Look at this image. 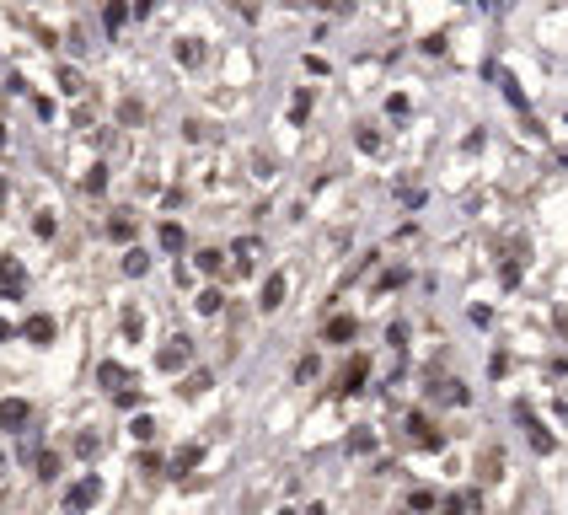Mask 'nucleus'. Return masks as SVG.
<instances>
[{"label":"nucleus","mask_w":568,"mask_h":515,"mask_svg":"<svg viewBox=\"0 0 568 515\" xmlns=\"http://www.w3.org/2000/svg\"><path fill=\"white\" fill-rule=\"evenodd\" d=\"M0 467H6V462H0Z\"/></svg>","instance_id":"obj_35"},{"label":"nucleus","mask_w":568,"mask_h":515,"mask_svg":"<svg viewBox=\"0 0 568 515\" xmlns=\"http://www.w3.org/2000/svg\"><path fill=\"white\" fill-rule=\"evenodd\" d=\"M108 188V167H91V177H86V194H102Z\"/></svg>","instance_id":"obj_23"},{"label":"nucleus","mask_w":568,"mask_h":515,"mask_svg":"<svg viewBox=\"0 0 568 515\" xmlns=\"http://www.w3.org/2000/svg\"><path fill=\"white\" fill-rule=\"evenodd\" d=\"M60 451H38V478H60Z\"/></svg>","instance_id":"obj_13"},{"label":"nucleus","mask_w":568,"mask_h":515,"mask_svg":"<svg viewBox=\"0 0 568 515\" xmlns=\"http://www.w3.org/2000/svg\"><path fill=\"white\" fill-rule=\"evenodd\" d=\"M199 269H204V274H220V269H225V253H199Z\"/></svg>","instance_id":"obj_21"},{"label":"nucleus","mask_w":568,"mask_h":515,"mask_svg":"<svg viewBox=\"0 0 568 515\" xmlns=\"http://www.w3.org/2000/svg\"><path fill=\"white\" fill-rule=\"evenodd\" d=\"M279 301H284V274H268V279H263V295H257V306L274 311Z\"/></svg>","instance_id":"obj_10"},{"label":"nucleus","mask_w":568,"mask_h":515,"mask_svg":"<svg viewBox=\"0 0 568 515\" xmlns=\"http://www.w3.org/2000/svg\"><path fill=\"white\" fill-rule=\"evenodd\" d=\"M129 429H134V441H150V435H156V419H150V414H140Z\"/></svg>","instance_id":"obj_20"},{"label":"nucleus","mask_w":568,"mask_h":515,"mask_svg":"<svg viewBox=\"0 0 568 515\" xmlns=\"http://www.w3.org/2000/svg\"><path fill=\"white\" fill-rule=\"evenodd\" d=\"M515 414H520V424H525V429H531V445H536V451H552V435H547V429L542 424H536V419H531V408H515Z\"/></svg>","instance_id":"obj_9"},{"label":"nucleus","mask_w":568,"mask_h":515,"mask_svg":"<svg viewBox=\"0 0 568 515\" xmlns=\"http://www.w3.org/2000/svg\"><path fill=\"white\" fill-rule=\"evenodd\" d=\"M327 338H333V343L354 338V317H333V322H327Z\"/></svg>","instance_id":"obj_15"},{"label":"nucleus","mask_w":568,"mask_h":515,"mask_svg":"<svg viewBox=\"0 0 568 515\" xmlns=\"http://www.w3.org/2000/svg\"><path fill=\"white\" fill-rule=\"evenodd\" d=\"M0 424H6V429H22L27 424V403H22V397H6V403H0Z\"/></svg>","instance_id":"obj_11"},{"label":"nucleus","mask_w":568,"mask_h":515,"mask_svg":"<svg viewBox=\"0 0 568 515\" xmlns=\"http://www.w3.org/2000/svg\"><path fill=\"white\" fill-rule=\"evenodd\" d=\"M343 451H349V456H364V451H375V429H354L349 441H343Z\"/></svg>","instance_id":"obj_12"},{"label":"nucleus","mask_w":568,"mask_h":515,"mask_svg":"<svg viewBox=\"0 0 568 515\" xmlns=\"http://www.w3.org/2000/svg\"><path fill=\"white\" fill-rule=\"evenodd\" d=\"M279 515H295V510H279Z\"/></svg>","instance_id":"obj_33"},{"label":"nucleus","mask_w":568,"mask_h":515,"mask_svg":"<svg viewBox=\"0 0 568 515\" xmlns=\"http://www.w3.org/2000/svg\"><path fill=\"white\" fill-rule=\"evenodd\" d=\"M257 253H263V242H257V236H242V242L230 247V258H236V274H252V263H257Z\"/></svg>","instance_id":"obj_6"},{"label":"nucleus","mask_w":568,"mask_h":515,"mask_svg":"<svg viewBox=\"0 0 568 515\" xmlns=\"http://www.w3.org/2000/svg\"><path fill=\"white\" fill-rule=\"evenodd\" d=\"M0 338H11V322H0Z\"/></svg>","instance_id":"obj_32"},{"label":"nucleus","mask_w":568,"mask_h":515,"mask_svg":"<svg viewBox=\"0 0 568 515\" xmlns=\"http://www.w3.org/2000/svg\"><path fill=\"white\" fill-rule=\"evenodd\" d=\"M194 306H199V317H215V311H220V290H199Z\"/></svg>","instance_id":"obj_17"},{"label":"nucleus","mask_w":568,"mask_h":515,"mask_svg":"<svg viewBox=\"0 0 568 515\" xmlns=\"http://www.w3.org/2000/svg\"><path fill=\"white\" fill-rule=\"evenodd\" d=\"M22 284H27L22 258H6V263H0V290H6V301H22Z\"/></svg>","instance_id":"obj_2"},{"label":"nucleus","mask_w":568,"mask_h":515,"mask_svg":"<svg viewBox=\"0 0 568 515\" xmlns=\"http://www.w3.org/2000/svg\"><path fill=\"white\" fill-rule=\"evenodd\" d=\"M316 6H333L338 16H349V11H354V0H316Z\"/></svg>","instance_id":"obj_29"},{"label":"nucleus","mask_w":568,"mask_h":515,"mask_svg":"<svg viewBox=\"0 0 568 515\" xmlns=\"http://www.w3.org/2000/svg\"><path fill=\"white\" fill-rule=\"evenodd\" d=\"M199 456H204L199 445H182V451L172 456V472H188V467H199Z\"/></svg>","instance_id":"obj_14"},{"label":"nucleus","mask_w":568,"mask_h":515,"mask_svg":"<svg viewBox=\"0 0 568 515\" xmlns=\"http://www.w3.org/2000/svg\"><path fill=\"white\" fill-rule=\"evenodd\" d=\"M145 269H150V258H145V253H129V258H123V274H129V279H140Z\"/></svg>","instance_id":"obj_19"},{"label":"nucleus","mask_w":568,"mask_h":515,"mask_svg":"<svg viewBox=\"0 0 568 515\" xmlns=\"http://www.w3.org/2000/svg\"><path fill=\"white\" fill-rule=\"evenodd\" d=\"M182 242H188L182 226H161V247H167V253H182Z\"/></svg>","instance_id":"obj_16"},{"label":"nucleus","mask_w":568,"mask_h":515,"mask_svg":"<svg viewBox=\"0 0 568 515\" xmlns=\"http://www.w3.org/2000/svg\"><path fill=\"white\" fill-rule=\"evenodd\" d=\"M188 360H194V349H188V338H172L167 349H161V355H156V370H182V365H188Z\"/></svg>","instance_id":"obj_3"},{"label":"nucleus","mask_w":568,"mask_h":515,"mask_svg":"<svg viewBox=\"0 0 568 515\" xmlns=\"http://www.w3.org/2000/svg\"><path fill=\"white\" fill-rule=\"evenodd\" d=\"M0 199H6V188H0Z\"/></svg>","instance_id":"obj_34"},{"label":"nucleus","mask_w":568,"mask_h":515,"mask_svg":"<svg viewBox=\"0 0 568 515\" xmlns=\"http://www.w3.org/2000/svg\"><path fill=\"white\" fill-rule=\"evenodd\" d=\"M60 86H65V92L75 97V92H81V75H75V70H60Z\"/></svg>","instance_id":"obj_27"},{"label":"nucleus","mask_w":568,"mask_h":515,"mask_svg":"<svg viewBox=\"0 0 568 515\" xmlns=\"http://www.w3.org/2000/svg\"><path fill=\"white\" fill-rule=\"evenodd\" d=\"M408 435L423 445V451H440V445H445V441H440V429H429V419H423V414H408Z\"/></svg>","instance_id":"obj_5"},{"label":"nucleus","mask_w":568,"mask_h":515,"mask_svg":"<svg viewBox=\"0 0 568 515\" xmlns=\"http://www.w3.org/2000/svg\"><path fill=\"white\" fill-rule=\"evenodd\" d=\"M316 365H322V360H316V355H306L301 365H295V376H301V381H311V376H316Z\"/></svg>","instance_id":"obj_25"},{"label":"nucleus","mask_w":568,"mask_h":515,"mask_svg":"<svg viewBox=\"0 0 568 515\" xmlns=\"http://www.w3.org/2000/svg\"><path fill=\"white\" fill-rule=\"evenodd\" d=\"M97 381H102V392H113V397H118L123 387H129V370H123L118 360H102V365H97Z\"/></svg>","instance_id":"obj_4"},{"label":"nucleus","mask_w":568,"mask_h":515,"mask_svg":"<svg viewBox=\"0 0 568 515\" xmlns=\"http://www.w3.org/2000/svg\"><path fill=\"white\" fill-rule=\"evenodd\" d=\"M108 236H113V242H129V236H134V221H129V215H118V221H108Z\"/></svg>","instance_id":"obj_18"},{"label":"nucleus","mask_w":568,"mask_h":515,"mask_svg":"<svg viewBox=\"0 0 568 515\" xmlns=\"http://www.w3.org/2000/svg\"><path fill=\"white\" fill-rule=\"evenodd\" d=\"M306 113H311V92H295V102H290V118H295V123H301V118H306Z\"/></svg>","instance_id":"obj_22"},{"label":"nucleus","mask_w":568,"mask_h":515,"mask_svg":"<svg viewBox=\"0 0 568 515\" xmlns=\"http://www.w3.org/2000/svg\"><path fill=\"white\" fill-rule=\"evenodd\" d=\"M97 499H102V478H97V472H86L81 483H70V494H65V510L81 515V510H91Z\"/></svg>","instance_id":"obj_1"},{"label":"nucleus","mask_w":568,"mask_h":515,"mask_svg":"<svg viewBox=\"0 0 568 515\" xmlns=\"http://www.w3.org/2000/svg\"><path fill=\"white\" fill-rule=\"evenodd\" d=\"M97 445H102L97 435H75V451H81V456H97Z\"/></svg>","instance_id":"obj_24"},{"label":"nucleus","mask_w":568,"mask_h":515,"mask_svg":"<svg viewBox=\"0 0 568 515\" xmlns=\"http://www.w3.org/2000/svg\"><path fill=\"white\" fill-rule=\"evenodd\" d=\"M113 403H118V408H140V392H134V387H123V392L113 397Z\"/></svg>","instance_id":"obj_28"},{"label":"nucleus","mask_w":568,"mask_h":515,"mask_svg":"<svg viewBox=\"0 0 568 515\" xmlns=\"http://www.w3.org/2000/svg\"><path fill=\"white\" fill-rule=\"evenodd\" d=\"M22 338H33V343H54V317H43V311H38V317H27V322H22Z\"/></svg>","instance_id":"obj_8"},{"label":"nucleus","mask_w":568,"mask_h":515,"mask_svg":"<svg viewBox=\"0 0 568 515\" xmlns=\"http://www.w3.org/2000/svg\"><path fill=\"white\" fill-rule=\"evenodd\" d=\"M209 387V370H194V376H188V387H182V392H204Z\"/></svg>","instance_id":"obj_26"},{"label":"nucleus","mask_w":568,"mask_h":515,"mask_svg":"<svg viewBox=\"0 0 568 515\" xmlns=\"http://www.w3.org/2000/svg\"><path fill=\"white\" fill-rule=\"evenodd\" d=\"M483 6L488 11H509V0H483Z\"/></svg>","instance_id":"obj_30"},{"label":"nucleus","mask_w":568,"mask_h":515,"mask_svg":"<svg viewBox=\"0 0 568 515\" xmlns=\"http://www.w3.org/2000/svg\"><path fill=\"white\" fill-rule=\"evenodd\" d=\"M557 328H563V338H568V311H557Z\"/></svg>","instance_id":"obj_31"},{"label":"nucleus","mask_w":568,"mask_h":515,"mask_svg":"<svg viewBox=\"0 0 568 515\" xmlns=\"http://www.w3.org/2000/svg\"><path fill=\"white\" fill-rule=\"evenodd\" d=\"M364 376H370V360H364V355H354V360H349V370H343V387H338V392H343V397H349V392H360V387H364Z\"/></svg>","instance_id":"obj_7"}]
</instances>
